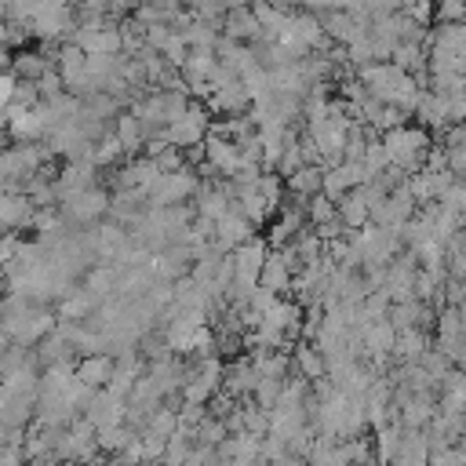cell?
I'll return each instance as SVG.
<instances>
[{"label": "cell", "instance_id": "5", "mask_svg": "<svg viewBox=\"0 0 466 466\" xmlns=\"http://www.w3.org/2000/svg\"><path fill=\"white\" fill-rule=\"evenodd\" d=\"M7 346H11V339H7L4 331H0V357H4V350H7Z\"/></svg>", "mask_w": 466, "mask_h": 466}, {"label": "cell", "instance_id": "4", "mask_svg": "<svg viewBox=\"0 0 466 466\" xmlns=\"http://www.w3.org/2000/svg\"><path fill=\"white\" fill-rule=\"evenodd\" d=\"M295 360L302 364V371H306V379H320V371H324V360H320V350H313V346H299V353H295Z\"/></svg>", "mask_w": 466, "mask_h": 466}, {"label": "cell", "instance_id": "2", "mask_svg": "<svg viewBox=\"0 0 466 466\" xmlns=\"http://www.w3.org/2000/svg\"><path fill=\"white\" fill-rule=\"evenodd\" d=\"M262 25H258V18H255V11H248V7H233L229 15H226V36H233V40H248V36H255Z\"/></svg>", "mask_w": 466, "mask_h": 466}, {"label": "cell", "instance_id": "1", "mask_svg": "<svg viewBox=\"0 0 466 466\" xmlns=\"http://www.w3.org/2000/svg\"><path fill=\"white\" fill-rule=\"evenodd\" d=\"M109 375H113V357H106V353H91L80 368H76V382H84L87 390H95V386H106L109 382Z\"/></svg>", "mask_w": 466, "mask_h": 466}, {"label": "cell", "instance_id": "3", "mask_svg": "<svg viewBox=\"0 0 466 466\" xmlns=\"http://www.w3.org/2000/svg\"><path fill=\"white\" fill-rule=\"evenodd\" d=\"M44 69H51V62L44 55H36V51H18L15 55V76L18 80H36Z\"/></svg>", "mask_w": 466, "mask_h": 466}]
</instances>
